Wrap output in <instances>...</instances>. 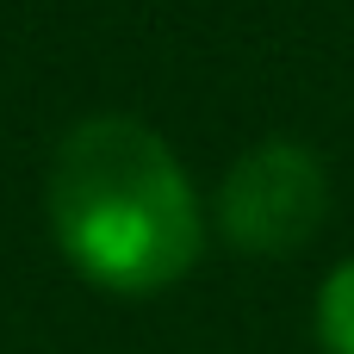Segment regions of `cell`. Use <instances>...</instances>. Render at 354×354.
<instances>
[{"instance_id":"3957f363","label":"cell","mask_w":354,"mask_h":354,"mask_svg":"<svg viewBox=\"0 0 354 354\" xmlns=\"http://www.w3.org/2000/svg\"><path fill=\"white\" fill-rule=\"evenodd\" d=\"M317 348L354 354V255L336 261L317 286Z\"/></svg>"},{"instance_id":"6da1fadb","label":"cell","mask_w":354,"mask_h":354,"mask_svg":"<svg viewBox=\"0 0 354 354\" xmlns=\"http://www.w3.org/2000/svg\"><path fill=\"white\" fill-rule=\"evenodd\" d=\"M50 236L68 268L118 299L168 292L205 249V205L174 143L124 112L81 118L44 180Z\"/></svg>"},{"instance_id":"7a4b0ae2","label":"cell","mask_w":354,"mask_h":354,"mask_svg":"<svg viewBox=\"0 0 354 354\" xmlns=\"http://www.w3.org/2000/svg\"><path fill=\"white\" fill-rule=\"evenodd\" d=\"M330 218V168L311 143L268 137L230 162L218 187V230L243 255H299Z\"/></svg>"}]
</instances>
